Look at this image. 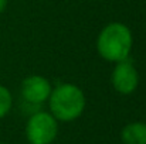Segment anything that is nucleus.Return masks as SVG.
Returning <instances> with one entry per match:
<instances>
[{
	"label": "nucleus",
	"mask_w": 146,
	"mask_h": 144,
	"mask_svg": "<svg viewBox=\"0 0 146 144\" xmlns=\"http://www.w3.org/2000/svg\"><path fill=\"white\" fill-rule=\"evenodd\" d=\"M97 49L99 55L109 62L128 59L132 49V33L122 23H111L98 36Z\"/></svg>",
	"instance_id": "1"
},
{
	"label": "nucleus",
	"mask_w": 146,
	"mask_h": 144,
	"mask_svg": "<svg viewBox=\"0 0 146 144\" xmlns=\"http://www.w3.org/2000/svg\"><path fill=\"white\" fill-rule=\"evenodd\" d=\"M48 100L52 116L55 120L61 122H72L78 119L85 109L84 92L72 84H62L54 88Z\"/></svg>",
	"instance_id": "2"
},
{
	"label": "nucleus",
	"mask_w": 146,
	"mask_h": 144,
	"mask_svg": "<svg viewBox=\"0 0 146 144\" xmlns=\"http://www.w3.org/2000/svg\"><path fill=\"white\" fill-rule=\"evenodd\" d=\"M57 132L55 117L46 112L31 114L26 126V136L30 144H51L57 137Z\"/></svg>",
	"instance_id": "3"
},
{
	"label": "nucleus",
	"mask_w": 146,
	"mask_h": 144,
	"mask_svg": "<svg viewBox=\"0 0 146 144\" xmlns=\"http://www.w3.org/2000/svg\"><path fill=\"white\" fill-rule=\"evenodd\" d=\"M139 76L135 66L129 61L116 62V66L112 72V85L115 91L121 95H131L138 88Z\"/></svg>",
	"instance_id": "4"
},
{
	"label": "nucleus",
	"mask_w": 146,
	"mask_h": 144,
	"mask_svg": "<svg viewBox=\"0 0 146 144\" xmlns=\"http://www.w3.org/2000/svg\"><path fill=\"white\" fill-rule=\"evenodd\" d=\"M51 84L40 75H31L21 84V96L27 103L40 105L46 102L51 93Z\"/></svg>",
	"instance_id": "5"
},
{
	"label": "nucleus",
	"mask_w": 146,
	"mask_h": 144,
	"mask_svg": "<svg viewBox=\"0 0 146 144\" xmlns=\"http://www.w3.org/2000/svg\"><path fill=\"white\" fill-rule=\"evenodd\" d=\"M123 144H146V123L135 122L123 127L121 133Z\"/></svg>",
	"instance_id": "6"
},
{
	"label": "nucleus",
	"mask_w": 146,
	"mask_h": 144,
	"mask_svg": "<svg viewBox=\"0 0 146 144\" xmlns=\"http://www.w3.org/2000/svg\"><path fill=\"white\" fill-rule=\"evenodd\" d=\"M11 105H13V97L10 91L6 86L0 85V119L4 117L10 112Z\"/></svg>",
	"instance_id": "7"
},
{
	"label": "nucleus",
	"mask_w": 146,
	"mask_h": 144,
	"mask_svg": "<svg viewBox=\"0 0 146 144\" xmlns=\"http://www.w3.org/2000/svg\"><path fill=\"white\" fill-rule=\"evenodd\" d=\"M6 6H7V0H0V14L4 11Z\"/></svg>",
	"instance_id": "8"
}]
</instances>
